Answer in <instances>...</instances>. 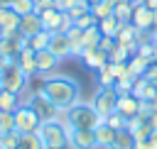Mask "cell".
<instances>
[{
    "mask_svg": "<svg viewBox=\"0 0 157 149\" xmlns=\"http://www.w3.org/2000/svg\"><path fill=\"white\" fill-rule=\"evenodd\" d=\"M17 105H22V100H20V95L17 93H12V90H0V110H15Z\"/></svg>",
    "mask_w": 157,
    "mask_h": 149,
    "instance_id": "83f0119b",
    "label": "cell"
},
{
    "mask_svg": "<svg viewBox=\"0 0 157 149\" xmlns=\"http://www.w3.org/2000/svg\"><path fill=\"white\" fill-rule=\"evenodd\" d=\"M152 10L140 2V5H132V17H130V24L137 27V29H152Z\"/></svg>",
    "mask_w": 157,
    "mask_h": 149,
    "instance_id": "30bf717a",
    "label": "cell"
},
{
    "mask_svg": "<svg viewBox=\"0 0 157 149\" xmlns=\"http://www.w3.org/2000/svg\"><path fill=\"white\" fill-rule=\"evenodd\" d=\"M135 54L145 56L150 64H152V61H157V46H155L152 42H142V44H137V51H135Z\"/></svg>",
    "mask_w": 157,
    "mask_h": 149,
    "instance_id": "1f68e13d",
    "label": "cell"
},
{
    "mask_svg": "<svg viewBox=\"0 0 157 149\" xmlns=\"http://www.w3.org/2000/svg\"><path fill=\"white\" fill-rule=\"evenodd\" d=\"M132 83H135V78L132 76H128V78H118L115 81V93L118 95H128V93H132Z\"/></svg>",
    "mask_w": 157,
    "mask_h": 149,
    "instance_id": "d590c367",
    "label": "cell"
},
{
    "mask_svg": "<svg viewBox=\"0 0 157 149\" xmlns=\"http://www.w3.org/2000/svg\"><path fill=\"white\" fill-rule=\"evenodd\" d=\"M81 61H83L88 68L98 71V68H103V66L108 64V54H105V51H101V49H86V51H83V56H81Z\"/></svg>",
    "mask_w": 157,
    "mask_h": 149,
    "instance_id": "d6986e66",
    "label": "cell"
},
{
    "mask_svg": "<svg viewBox=\"0 0 157 149\" xmlns=\"http://www.w3.org/2000/svg\"><path fill=\"white\" fill-rule=\"evenodd\" d=\"M49 39H52V32H37V34H32L29 39H27V44L34 49V51H42V49H49Z\"/></svg>",
    "mask_w": 157,
    "mask_h": 149,
    "instance_id": "4316f807",
    "label": "cell"
},
{
    "mask_svg": "<svg viewBox=\"0 0 157 149\" xmlns=\"http://www.w3.org/2000/svg\"><path fill=\"white\" fill-rule=\"evenodd\" d=\"M145 5H147L150 10H157V0H145Z\"/></svg>",
    "mask_w": 157,
    "mask_h": 149,
    "instance_id": "bcb514c9",
    "label": "cell"
},
{
    "mask_svg": "<svg viewBox=\"0 0 157 149\" xmlns=\"http://www.w3.org/2000/svg\"><path fill=\"white\" fill-rule=\"evenodd\" d=\"M98 85H101V88H113V85H115V76L110 73L108 64H105L103 68H98Z\"/></svg>",
    "mask_w": 157,
    "mask_h": 149,
    "instance_id": "836d02e7",
    "label": "cell"
},
{
    "mask_svg": "<svg viewBox=\"0 0 157 149\" xmlns=\"http://www.w3.org/2000/svg\"><path fill=\"white\" fill-rule=\"evenodd\" d=\"M120 24H123V22H120L115 15H108V17L98 20V29H101V34H105V37H115V32H118Z\"/></svg>",
    "mask_w": 157,
    "mask_h": 149,
    "instance_id": "cb8c5ba5",
    "label": "cell"
},
{
    "mask_svg": "<svg viewBox=\"0 0 157 149\" xmlns=\"http://www.w3.org/2000/svg\"><path fill=\"white\" fill-rule=\"evenodd\" d=\"M15 61H17V66L25 71V76H27V78H29V76H34V73H39V71H37V51H34L29 44L17 54V59H15Z\"/></svg>",
    "mask_w": 157,
    "mask_h": 149,
    "instance_id": "8fae6325",
    "label": "cell"
},
{
    "mask_svg": "<svg viewBox=\"0 0 157 149\" xmlns=\"http://www.w3.org/2000/svg\"><path fill=\"white\" fill-rule=\"evenodd\" d=\"M69 144L74 149H96V129H69Z\"/></svg>",
    "mask_w": 157,
    "mask_h": 149,
    "instance_id": "9c48e42d",
    "label": "cell"
},
{
    "mask_svg": "<svg viewBox=\"0 0 157 149\" xmlns=\"http://www.w3.org/2000/svg\"><path fill=\"white\" fill-rule=\"evenodd\" d=\"M115 132H118V129H113L110 125L101 122V125L96 127V142H98V147L110 149V147H113V142H115Z\"/></svg>",
    "mask_w": 157,
    "mask_h": 149,
    "instance_id": "ffe728a7",
    "label": "cell"
},
{
    "mask_svg": "<svg viewBox=\"0 0 157 149\" xmlns=\"http://www.w3.org/2000/svg\"><path fill=\"white\" fill-rule=\"evenodd\" d=\"M20 27V15L10 5H0V32H15Z\"/></svg>",
    "mask_w": 157,
    "mask_h": 149,
    "instance_id": "ac0fdd59",
    "label": "cell"
},
{
    "mask_svg": "<svg viewBox=\"0 0 157 149\" xmlns=\"http://www.w3.org/2000/svg\"><path fill=\"white\" fill-rule=\"evenodd\" d=\"M93 107L98 110V115L101 117H108L113 110H115V105H118V93H115V88H101L96 95H93Z\"/></svg>",
    "mask_w": 157,
    "mask_h": 149,
    "instance_id": "ba28073f",
    "label": "cell"
},
{
    "mask_svg": "<svg viewBox=\"0 0 157 149\" xmlns=\"http://www.w3.org/2000/svg\"><path fill=\"white\" fill-rule=\"evenodd\" d=\"M113 15L120 22H130V17H132V2L130 0H113Z\"/></svg>",
    "mask_w": 157,
    "mask_h": 149,
    "instance_id": "603a6c76",
    "label": "cell"
},
{
    "mask_svg": "<svg viewBox=\"0 0 157 149\" xmlns=\"http://www.w3.org/2000/svg\"><path fill=\"white\" fill-rule=\"evenodd\" d=\"M56 7V0H34V12H44V10H52Z\"/></svg>",
    "mask_w": 157,
    "mask_h": 149,
    "instance_id": "b9f144b4",
    "label": "cell"
},
{
    "mask_svg": "<svg viewBox=\"0 0 157 149\" xmlns=\"http://www.w3.org/2000/svg\"><path fill=\"white\" fill-rule=\"evenodd\" d=\"M86 12H91V5H88L86 0H81V2H76V5H74V7L69 10V15H71L74 20H78V17H81V15H86Z\"/></svg>",
    "mask_w": 157,
    "mask_h": 149,
    "instance_id": "ab89813d",
    "label": "cell"
},
{
    "mask_svg": "<svg viewBox=\"0 0 157 149\" xmlns=\"http://www.w3.org/2000/svg\"><path fill=\"white\" fill-rule=\"evenodd\" d=\"M61 17H64V10H59V7H52V10L39 12V20H42L44 32H52V34L61 29Z\"/></svg>",
    "mask_w": 157,
    "mask_h": 149,
    "instance_id": "5bb4252c",
    "label": "cell"
},
{
    "mask_svg": "<svg viewBox=\"0 0 157 149\" xmlns=\"http://www.w3.org/2000/svg\"><path fill=\"white\" fill-rule=\"evenodd\" d=\"M86 2H88V5H96V2H98V0H86Z\"/></svg>",
    "mask_w": 157,
    "mask_h": 149,
    "instance_id": "681fc988",
    "label": "cell"
},
{
    "mask_svg": "<svg viewBox=\"0 0 157 149\" xmlns=\"http://www.w3.org/2000/svg\"><path fill=\"white\" fill-rule=\"evenodd\" d=\"M56 107L61 110H69L71 105H76L81 100V88L74 78H66V76H54V78H44L39 83V88Z\"/></svg>",
    "mask_w": 157,
    "mask_h": 149,
    "instance_id": "6da1fadb",
    "label": "cell"
},
{
    "mask_svg": "<svg viewBox=\"0 0 157 149\" xmlns=\"http://www.w3.org/2000/svg\"><path fill=\"white\" fill-rule=\"evenodd\" d=\"M115 110L130 120V117L140 115V98H135L132 93H128V95H118V105H115Z\"/></svg>",
    "mask_w": 157,
    "mask_h": 149,
    "instance_id": "2e32d148",
    "label": "cell"
},
{
    "mask_svg": "<svg viewBox=\"0 0 157 149\" xmlns=\"http://www.w3.org/2000/svg\"><path fill=\"white\" fill-rule=\"evenodd\" d=\"M44 27H42V20H39V15L37 12H29V15H20V27H17V32L22 34V37H32V34H37V32H42Z\"/></svg>",
    "mask_w": 157,
    "mask_h": 149,
    "instance_id": "4fadbf2b",
    "label": "cell"
},
{
    "mask_svg": "<svg viewBox=\"0 0 157 149\" xmlns=\"http://www.w3.org/2000/svg\"><path fill=\"white\" fill-rule=\"evenodd\" d=\"M17 132L15 129V110H0V134Z\"/></svg>",
    "mask_w": 157,
    "mask_h": 149,
    "instance_id": "f546056e",
    "label": "cell"
},
{
    "mask_svg": "<svg viewBox=\"0 0 157 149\" xmlns=\"http://www.w3.org/2000/svg\"><path fill=\"white\" fill-rule=\"evenodd\" d=\"M74 24H76V27H81V29H88V27L98 24V20L93 17V12H86V15H81L78 20H74Z\"/></svg>",
    "mask_w": 157,
    "mask_h": 149,
    "instance_id": "f35d334b",
    "label": "cell"
},
{
    "mask_svg": "<svg viewBox=\"0 0 157 149\" xmlns=\"http://www.w3.org/2000/svg\"><path fill=\"white\" fill-rule=\"evenodd\" d=\"M10 7L17 15H29V12H34V0H12Z\"/></svg>",
    "mask_w": 157,
    "mask_h": 149,
    "instance_id": "e575fe53",
    "label": "cell"
},
{
    "mask_svg": "<svg viewBox=\"0 0 157 149\" xmlns=\"http://www.w3.org/2000/svg\"><path fill=\"white\" fill-rule=\"evenodd\" d=\"M103 122H105V125H110L113 129H125V127H128V117H125V115H120L118 110H113L108 117H103Z\"/></svg>",
    "mask_w": 157,
    "mask_h": 149,
    "instance_id": "4dcf8cb0",
    "label": "cell"
},
{
    "mask_svg": "<svg viewBox=\"0 0 157 149\" xmlns=\"http://www.w3.org/2000/svg\"><path fill=\"white\" fill-rule=\"evenodd\" d=\"M115 46H118V42H115V37H105V34L101 37V44H98V49H101V51H105V54H110V51H113Z\"/></svg>",
    "mask_w": 157,
    "mask_h": 149,
    "instance_id": "60d3db41",
    "label": "cell"
},
{
    "mask_svg": "<svg viewBox=\"0 0 157 149\" xmlns=\"http://www.w3.org/2000/svg\"><path fill=\"white\" fill-rule=\"evenodd\" d=\"M132 95L135 98H140V100H157V85L155 83H150L145 76H137L135 78V83H132Z\"/></svg>",
    "mask_w": 157,
    "mask_h": 149,
    "instance_id": "7c38bea8",
    "label": "cell"
},
{
    "mask_svg": "<svg viewBox=\"0 0 157 149\" xmlns=\"http://www.w3.org/2000/svg\"><path fill=\"white\" fill-rule=\"evenodd\" d=\"M108 68H110V73L115 76V81H118V78H128V76H132L130 68H128V64H110V61H108ZM132 78H135V76H132Z\"/></svg>",
    "mask_w": 157,
    "mask_h": 149,
    "instance_id": "74e56055",
    "label": "cell"
},
{
    "mask_svg": "<svg viewBox=\"0 0 157 149\" xmlns=\"http://www.w3.org/2000/svg\"><path fill=\"white\" fill-rule=\"evenodd\" d=\"M39 125H42V120H39V115L34 112V107H29L27 103H22V105L15 107V129H17L20 134H22V132H37Z\"/></svg>",
    "mask_w": 157,
    "mask_h": 149,
    "instance_id": "8992f818",
    "label": "cell"
},
{
    "mask_svg": "<svg viewBox=\"0 0 157 149\" xmlns=\"http://www.w3.org/2000/svg\"><path fill=\"white\" fill-rule=\"evenodd\" d=\"M7 64H10V59H5V56H2V54H0V71H2V68H5V66H7Z\"/></svg>",
    "mask_w": 157,
    "mask_h": 149,
    "instance_id": "7dc6e473",
    "label": "cell"
},
{
    "mask_svg": "<svg viewBox=\"0 0 157 149\" xmlns=\"http://www.w3.org/2000/svg\"><path fill=\"white\" fill-rule=\"evenodd\" d=\"M147 120H150V127H152V129L157 132V110H155V112H152V115H150Z\"/></svg>",
    "mask_w": 157,
    "mask_h": 149,
    "instance_id": "f6af8a7d",
    "label": "cell"
},
{
    "mask_svg": "<svg viewBox=\"0 0 157 149\" xmlns=\"http://www.w3.org/2000/svg\"><path fill=\"white\" fill-rule=\"evenodd\" d=\"M10 2H12V0H0V5H10Z\"/></svg>",
    "mask_w": 157,
    "mask_h": 149,
    "instance_id": "c3c4849f",
    "label": "cell"
},
{
    "mask_svg": "<svg viewBox=\"0 0 157 149\" xmlns=\"http://www.w3.org/2000/svg\"><path fill=\"white\" fill-rule=\"evenodd\" d=\"M101 29H98V24H93V27H88V29H83V46L86 49H98V44H101Z\"/></svg>",
    "mask_w": 157,
    "mask_h": 149,
    "instance_id": "484cf974",
    "label": "cell"
},
{
    "mask_svg": "<svg viewBox=\"0 0 157 149\" xmlns=\"http://www.w3.org/2000/svg\"><path fill=\"white\" fill-rule=\"evenodd\" d=\"M27 105L29 107H34V112L39 115V120L42 122H49V120H59L61 117V107H56L42 90H34V93H29V100H27Z\"/></svg>",
    "mask_w": 157,
    "mask_h": 149,
    "instance_id": "277c9868",
    "label": "cell"
},
{
    "mask_svg": "<svg viewBox=\"0 0 157 149\" xmlns=\"http://www.w3.org/2000/svg\"><path fill=\"white\" fill-rule=\"evenodd\" d=\"M130 56H132V54H130L125 46H120V44H118V46L108 54V61H110V64H128V59H130Z\"/></svg>",
    "mask_w": 157,
    "mask_h": 149,
    "instance_id": "d6a6232c",
    "label": "cell"
},
{
    "mask_svg": "<svg viewBox=\"0 0 157 149\" xmlns=\"http://www.w3.org/2000/svg\"><path fill=\"white\" fill-rule=\"evenodd\" d=\"M76 2H81V0H56V7H59V10H64V12H69Z\"/></svg>",
    "mask_w": 157,
    "mask_h": 149,
    "instance_id": "ee69618b",
    "label": "cell"
},
{
    "mask_svg": "<svg viewBox=\"0 0 157 149\" xmlns=\"http://www.w3.org/2000/svg\"><path fill=\"white\" fill-rule=\"evenodd\" d=\"M69 129L71 125L66 120H49V122H42L37 134L44 144V149H66L69 147Z\"/></svg>",
    "mask_w": 157,
    "mask_h": 149,
    "instance_id": "7a4b0ae2",
    "label": "cell"
},
{
    "mask_svg": "<svg viewBox=\"0 0 157 149\" xmlns=\"http://www.w3.org/2000/svg\"><path fill=\"white\" fill-rule=\"evenodd\" d=\"M49 51H54L59 59L64 56H71V42L66 37V32H54L52 39H49Z\"/></svg>",
    "mask_w": 157,
    "mask_h": 149,
    "instance_id": "e0dca14e",
    "label": "cell"
},
{
    "mask_svg": "<svg viewBox=\"0 0 157 149\" xmlns=\"http://www.w3.org/2000/svg\"><path fill=\"white\" fill-rule=\"evenodd\" d=\"M130 2H132V0H130Z\"/></svg>",
    "mask_w": 157,
    "mask_h": 149,
    "instance_id": "f907efd6",
    "label": "cell"
},
{
    "mask_svg": "<svg viewBox=\"0 0 157 149\" xmlns=\"http://www.w3.org/2000/svg\"><path fill=\"white\" fill-rule=\"evenodd\" d=\"M17 149H44V144L37 132H22L17 139Z\"/></svg>",
    "mask_w": 157,
    "mask_h": 149,
    "instance_id": "7402d4cb",
    "label": "cell"
},
{
    "mask_svg": "<svg viewBox=\"0 0 157 149\" xmlns=\"http://www.w3.org/2000/svg\"><path fill=\"white\" fill-rule=\"evenodd\" d=\"M147 66H150V61H147L145 56H140V54H132V56L128 59V68H130V73H132L135 78H137V76H145Z\"/></svg>",
    "mask_w": 157,
    "mask_h": 149,
    "instance_id": "d4e9b609",
    "label": "cell"
},
{
    "mask_svg": "<svg viewBox=\"0 0 157 149\" xmlns=\"http://www.w3.org/2000/svg\"><path fill=\"white\" fill-rule=\"evenodd\" d=\"M110 149H135V137H132V132L125 127V129H118L115 132V142H113V147Z\"/></svg>",
    "mask_w": 157,
    "mask_h": 149,
    "instance_id": "44dd1931",
    "label": "cell"
},
{
    "mask_svg": "<svg viewBox=\"0 0 157 149\" xmlns=\"http://www.w3.org/2000/svg\"><path fill=\"white\" fill-rule=\"evenodd\" d=\"M145 78H147L150 83H155V85H157V61H152V64L147 66V71H145Z\"/></svg>",
    "mask_w": 157,
    "mask_h": 149,
    "instance_id": "7bdbcfd3",
    "label": "cell"
},
{
    "mask_svg": "<svg viewBox=\"0 0 157 149\" xmlns=\"http://www.w3.org/2000/svg\"><path fill=\"white\" fill-rule=\"evenodd\" d=\"M91 12L96 20H103L108 15H113V0H98L96 5H91Z\"/></svg>",
    "mask_w": 157,
    "mask_h": 149,
    "instance_id": "f1b7e54d",
    "label": "cell"
},
{
    "mask_svg": "<svg viewBox=\"0 0 157 149\" xmlns=\"http://www.w3.org/2000/svg\"><path fill=\"white\" fill-rule=\"evenodd\" d=\"M59 61H61V59H59L54 51H49V49H42V51H37V71H39L42 76H47V73L56 71Z\"/></svg>",
    "mask_w": 157,
    "mask_h": 149,
    "instance_id": "9a60e30c",
    "label": "cell"
},
{
    "mask_svg": "<svg viewBox=\"0 0 157 149\" xmlns=\"http://www.w3.org/2000/svg\"><path fill=\"white\" fill-rule=\"evenodd\" d=\"M27 46V37H22L17 29L15 32H0V54L10 61L17 59V54Z\"/></svg>",
    "mask_w": 157,
    "mask_h": 149,
    "instance_id": "52a82bcc",
    "label": "cell"
},
{
    "mask_svg": "<svg viewBox=\"0 0 157 149\" xmlns=\"http://www.w3.org/2000/svg\"><path fill=\"white\" fill-rule=\"evenodd\" d=\"M0 76H2V88H5V90H12V93H17V95L27 88V81H29V78L25 76V71L17 66V61H10V64L0 71ZM2 88H0V90H2Z\"/></svg>",
    "mask_w": 157,
    "mask_h": 149,
    "instance_id": "5b68a950",
    "label": "cell"
},
{
    "mask_svg": "<svg viewBox=\"0 0 157 149\" xmlns=\"http://www.w3.org/2000/svg\"><path fill=\"white\" fill-rule=\"evenodd\" d=\"M66 122L74 127V129H96L103 117L98 115V110L93 107V103H76L66 110Z\"/></svg>",
    "mask_w": 157,
    "mask_h": 149,
    "instance_id": "3957f363",
    "label": "cell"
},
{
    "mask_svg": "<svg viewBox=\"0 0 157 149\" xmlns=\"http://www.w3.org/2000/svg\"><path fill=\"white\" fill-rule=\"evenodd\" d=\"M17 139H20V132H5V134H0V147L2 149H17Z\"/></svg>",
    "mask_w": 157,
    "mask_h": 149,
    "instance_id": "8d00e7d4",
    "label": "cell"
}]
</instances>
